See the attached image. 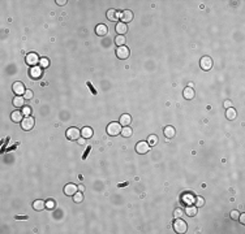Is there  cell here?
I'll return each instance as SVG.
<instances>
[{"label":"cell","mask_w":245,"mask_h":234,"mask_svg":"<svg viewBox=\"0 0 245 234\" xmlns=\"http://www.w3.org/2000/svg\"><path fill=\"white\" fill-rule=\"evenodd\" d=\"M121 125L120 122H111V124H108L107 126V134L108 135H119V134H121Z\"/></svg>","instance_id":"1"},{"label":"cell","mask_w":245,"mask_h":234,"mask_svg":"<svg viewBox=\"0 0 245 234\" xmlns=\"http://www.w3.org/2000/svg\"><path fill=\"white\" fill-rule=\"evenodd\" d=\"M34 124H35V120H34V117H31V116H25L24 120L21 121V127L24 129L25 131H29V130H31V129L34 127Z\"/></svg>","instance_id":"2"},{"label":"cell","mask_w":245,"mask_h":234,"mask_svg":"<svg viewBox=\"0 0 245 234\" xmlns=\"http://www.w3.org/2000/svg\"><path fill=\"white\" fill-rule=\"evenodd\" d=\"M173 229H175V232H176V233L183 234V233H185L186 230H188V225H186V222L184 220L177 219L176 221L173 222Z\"/></svg>","instance_id":"3"},{"label":"cell","mask_w":245,"mask_h":234,"mask_svg":"<svg viewBox=\"0 0 245 234\" xmlns=\"http://www.w3.org/2000/svg\"><path fill=\"white\" fill-rule=\"evenodd\" d=\"M25 61H26V64L29 67H37L38 64H39V61H40V58H39V56L37 55V54H34V52H30V54H27L26 55V58H25Z\"/></svg>","instance_id":"4"},{"label":"cell","mask_w":245,"mask_h":234,"mask_svg":"<svg viewBox=\"0 0 245 234\" xmlns=\"http://www.w3.org/2000/svg\"><path fill=\"white\" fill-rule=\"evenodd\" d=\"M65 135L69 140H77L81 137V131L78 127H69L65 133Z\"/></svg>","instance_id":"5"},{"label":"cell","mask_w":245,"mask_h":234,"mask_svg":"<svg viewBox=\"0 0 245 234\" xmlns=\"http://www.w3.org/2000/svg\"><path fill=\"white\" fill-rule=\"evenodd\" d=\"M116 56H118L120 60H125V58L129 57V48H128L127 46L118 47V50H116Z\"/></svg>","instance_id":"6"},{"label":"cell","mask_w":245,"mask_h":234,"mask_svg":"<svg viewBox=\"0 0 245 234\" xmlns=\"http://www.w3.org/2000/svg\"><path fill=\"white\" fill-rule=\"evenodd\" d=\"M200 65H201L202 70H205V72L210 70V69L213 68V60H211V57L203 56V57L201 58V61H200Z\"/></svg>","instance_id":"7"},{"label":"cell","mask_w":245,"mask_h":234,"mask_svg":"<svg viewBox=\"0 0 245 234\" xmlns=\"http://www.w3.org/2000/svg\"><path fill=\"white\" fill-rule=\"evenodd\" d=\"M149 150H150V146H149L147 142H143V140H141V142H138L136 144V151H137V154H139V155L147 154Z\"/></svg>","instance_id":"8"},{"label":"cell","mask_w":245,"mask_h":234,"mask_svg":"<svg viewBox=\"0 0 245 234\" xmlns=\"http://www.w3.org/2000/svg\"><path fill=\"white\" fill-rule=\"evenodd\" d=\"M12 90H13V92L16 94V95H19V96H22L25 94V91H26V89H25V86H24L22 82H15L13 86H12Z\"/></svg>","instance_id":"9"},{"label":"cell","mask_w":245,"mask_h":234,"mask_svg":"<svg viewBox=\"0 0 245 234\" xmlns=\"http://www.w3.org/2000/svg\"><path fill=\"white\" fill-rule=\"evenodd\" d=\"M120 20H121V22L122 23H128V22H131L132 20H133V13L131 10H122V12H120Z\"/></svg>","instance_id":"10"},{"label":"cell","mask_w":245,"mask_h":234,"mask_svg":"<svg viewBox=\"0 0 245 234\" xmlns=\"http://www.w3.org/2000/svg\"><path fill=\"white\" fill-rule=\"evenodd\" d=\"M77 191H78V186H76L73 184H68L65 187H64V194L68 195V196H73Z\"/></svg>","instance_id":"11"},{"label":"cell","mask_w":245,"mask_h":234,"mask_svg":"<svg viewBox=\"0 0 245 234\" xmlns=\"http://www.w3.org/2000/svg\"><path fill=\"white\" fill-rule=\"evenodd\" d=\"M10 119H12L13 122H16V124H21V121L24 120V113H22V111H15V112H12V115H10Z\"/></svg>","instance_id":"12"},{"label":"cell","mask_w":245,"mask_h":234,"mask_svg":"<svg viewBox=\"0 0 245 234\" xmlns=\"http://www.w3.org/2000/svg\"><path fill=\"white\" fill-rule=\"evenodd\" d=\"M29 73H30V77L31 78L39 79L40 77H42V68H40V67H33Z\"/></svg>","instance_id":"13"},{"label":"cell","mask_w":245,"mask_h":234,"mask_svg":"<svg viewBox=\"0 0 245 234\" xmlns=\"http://www.w3.org/2000/svg\"><path fill=\"white\" fill-rule=\"evenodd\" d=\"M107 33H108V29L104 23H99V25H97V27H95V34L97 35H99V37H104V35H107Z\"/></svg>","instance_id":"14"},{"label":"cell","mask_w":245,"mask_h":234,"mask_svg":"<svg viewBox=\"0 0 245 234\" xmlns=\"http://www.w3.org/2000/svg\"><path fill=\"white\" fill-rule=\"evenodd\" d=\"M106 16L110 21H118V18H120V12L115 10V9H108Z\"/></svg>","instance_id":"15"},{"label":"cell","mask_w":245,"mask_h":234,"mask_svg":"<svg viewBox=\"0 0 245 234\" xmlns=\"http://www.w3.org/2000/svg\"><path fill=\"white\" fill-rule=\"evenodd\" d=\"M13 105L15 107H17V108H24L25 107V98L24 96H19V95H16L15 98H13Z\"/></svg>","instance_id":"16"},{"label":"cell","mask_w":245,"mask_h":234,"mask_svg":"<svg viewBox=\"0 0 245 234\" xmlns=\"http://www.w3.org/2000/svg\"><path fill=\"white\" fill-rule=\"evenodd\" d=\"M163 134H164V137L167 139H171L175 137V134H176V130H175L173 126H166L164 130H163Z\"/></svg>","instance_id":"17"},{"label":"cell","mask_w":245,"mask_h":234,"mask_svg":"<svg viewBox=\"0 0 245 234\" xmlns=\"http://www.w3.org/2000/svg\"><path fill=\"white\" fill-rule=\"evenodd\" d=\"M119 122H120L121 126H129L131 122H132V117H131L129 115L124 113V115L120 116V121H119Z\"/></svg>","instance_id":"18"},{"label":"cell","mask_w":245,"mask_h":234,"mask_svg":"<svg viewBox=\"0 0 245 234\" xmlns=\"http://www.w3.org/2000/svg\"><path fill=\"white\" fill-rule=\"evenodd\" d=\"M115 30H116V33H118L119 35H124V34L128 31V26H127V23L119 22V23H116Z\"/></svg>","instance_id":"19"},{"label":"cell","mask_w":245,"mask_h":234,"mask_svg":"<svg viewBox=\"0 0 245 234\" xmlns=\"http://www.w3.org/2000/svg\"><path fill=\"white\" fill-rule=\"evenodd\" d=\"M81 137L85 138V139H89L93 137V129L89 127V126H85L81 129Z\"/></svg>","instance_id":"20"},{"label":"cell","mask_w":245,"mask_h":234,"mask_svg":"<svg viewBox=\"0 0 245 234\" xmlns=\"http://www.w3.org/2000/svg\"><path fill=\"white\" fill-rule=\"evenodd\" d=\"M183 95H184L185 99H188V100L193 99V96H194V90H193V87H185L184 91H183Z\"/></svg>","instance_id":"21"},{"label":"cell","mask_w":245,"mask_h":234,"mask_svg":"<svg viewBox=\"0 0 245 234\" xmlns=\"http://www.w3.org/2000/svg\"><path fill=\"white\" fill-rule=\"evenodd\" d=\"M185 215H188L189 217H193V216L197 215V207L193 206V204H190V206H188L185 208Z\"/></svg>","instance_id":"22"},{"label":"cell","mask_w":245,"mask_h":234,"mask_svg":"<svg viewBox=\"0 0 245 234\" xmlns=\"http://www.w3.org/2000/svg\"><path fill=\"white\" fill-rule=\"evenodd\" d=\"M132 134H133L132 127H129V126H122V129H121V135H122V138H131Z\"/></svg>","instance_id":"23"},{"label":"cell","mask_w":245,"mask_h":234,"mask_svg":"<svg viewBox=\"0 0 245 234\" xmlns=\"http://www.w3.org/2000/svg\"><path fill=\"white\" fill-rule=\"evenodd\" d=\"M194 200H196V198L192 195V194H185V195H183V202L186 204V206L194 204Z\"/></svg>","instance_id":"24"},{"label":"cell","mask_w":245,"mask_h":234,"mask_svg":"<svg viewBox=\"0 0 245 234\" xmlns=\"http://www.w3.org/2000/svg\"><path fill=\"white\" fill-rule=\"evenodd\" d=\"M44 207H46V203H44V200H40V199L34 200V203H33V208L35 211H42Z\"/></svg>","instance_id":"25"},{"label":"cell","mask_w":245,"mask_h":234,"mask_svg":"<svg viewBox=\"0 0 245 234\" xmlns=\"http://www.w3.org/2000/svg\"><path fill=\"white\" fill-rule=\"evenodd\" d=\"M236 116H237V112L233 108H227L226 109V117L228 120H235Z\"/></svg>","instance_id":"26"},{"label":"cell","mask_w":245,"mask_h":234,"mask_svg":"<svg viewBox=\"0 0 245 234\" xmlns=\"http://www.w3.org/2000/svg\"><path fill=\"white\" fill-rule=\"evenodd\" d=\"M125 42H127V39H125L124 35H116V38H115V43L118 44V47L124 46V44H125Z\"/></svg>","instance_id":"27"},{"label":"cell","mask_w":245,"mask_h":234,"mask_svg":"<svg viewBox=\"0 0 245 234\" xmlns=\"http://www.w3.org/2000/svg\"><path fill=\"white\" fill-rule=\"evenodd\" d=\"M73 200H74L76 203H82V200H84L82 192H81V191H77V192H76V194L73 195Z\"/></svg>","instance_id":"28"},{"label":"cell","mask_w":245,"mask_h":234,"mask_svg":"<svg viewBox=\"0 0 245 234\" xmlns=\"http://www.w3.org/2000/svg\"><path fill=\"white\" fill-rule=\"evenodd\" d=\"M147 143H149V146H155L156 143H158V137L156 135H150L149 137V139H147Z\"/></svg>","instance_id":"29"},{"label":"cell","mask_w":245,"mask_h":234,"mask_svg":"<svg viewBox=\"0 0 245 234\" xmlns=\"http://www.w3.org/2000/svg\"><path fill=\"white\" fill-rule=\"evenodd\" d=\"M203 204H205V199H203L202 196H197L196 200H194V206L196 207H202Z\"/></svg>","instance_id":"30"},{"label":"cell","mask_w":245,"mask_h":234,"mask_svg":"<svg viewBox=\"0 0 245 234\" xmlns=\"http://www.w3.org/2000/svg\"><path fill=\"white\" fill-rule=\"evenodd\" d=\"M50 65V61H48V58H46V57H43V58H40V61H39V67L40 68H47Z\"/></svg>","instance_id":"31"},{"label":"cell","mask_w":245,"mask_h":234,"mask_svg":"<svg viewBox=\"0 0 245 234\" xmlns=\"http://www.w3.org/2000/svg\"><path fill=\"white\" fill-rule=\"evenodd\" d=\"M183 215H184V211L180 209V208H177V209H175V212H173V217H175V219H180Z\"/></svg>","instance_id":"32"},{"label":"cell","mask_w":245,"mask_h":234,"mask_svg":"<svg viewBox=\"0 0 245 234\" xmlns=\"http://www.w3.org/2000/svg\"><path fill=\"white\" fill-rule=\"evenodd\" d=\"M239 216H240V213H239V211H236V209L231 211V213H230V217H231L232 220H239Z\"/></svg>","instance_id":"33"},{"label":"cell","mask_w":245,"mask_h":234,"mask_svg":"<svg viewBox=\"0 0 245 234\" xmlns=\"http://www.w3.org/2000/svg\"><path fill=\"white\" fill-rule=\"evenodd\" d=\"M46 207H47L48 209L55 208V202L52 200V199H50V200H47V202H46Z\"/></svg>","instance_id":"34"},{"label":"cell","mask_w":245,"mask_h":234,"mask_svg":"<svg viewBox=\"0 0 245 234\" xmlns=\"http://www.w3.org/2000/svg\"><path fill=\"white\" fill-rule=\"evenodd\" d=\"M22 113H24L25 116H30L31 115V108L30 107H24L22 108Z\"/></svg>","instance_id":"35"},{"label":"cell","mask_w":245,"mask_h":234,"mask_svg":"<svg viewBox=\"0 0 245 234\" xmlns=\"http://www.w3.org/2000/svg\"><path fill=\"white\" fill-rule=\"evenodd\" d=\"M24 98L25 99H31L33 98V91L31 90H26L25 94H24Z\"/></svg>","instance_id":"36"},{"label":"cell","mask_w":245,"mask_h":234,"mask_svg":"<svg viewBox=\"0 0 245 234\" xmlns=\"http://www.w3.org/2000/svg\"><path fill=\"white\" fill-rule=\"evenodd\" d=\"M223 105H224L226 109H227V108H232V102H231V100H226V102L223 103Z\"/></svg>","instance_id":"37"},{"label":"cell","mask_w":245,"mask_h":234,"mask_svg":"<svg viewBox=\"0 0 245 234\" xmlns=\"http://www.w3.org/2000/svg\"><path fill=\"white\" fill-rule=\"evenodd\" d=\"M77 143H78L80 146H84V144L86 143V139H85V138H78V139H77Z\"/></svg>","instance_id":"38"},{"label":"cell","mask_w":245,"mask_h":234,"mask_svg":"<svg viewBox=\"0 0 245 234\" xmlns=\"http://www.w3.org/2000/svg\"><path fill=\"white\" fill-rule=\"evenodd\" d=\"M239 220H240L241 224H245V213H241L240 216H239Z\"/></svg>","instance_id":"39"},{"label":"cell","mask_w":245,"mask_h":234,"mask_svg":"<svg viewBox=\"0 0 245 234\" xmlns=\"http://www.w3.org/2000/svg\"><path fill=\"white\" fill-rule=\"evenodd\" d=\"M57 5H65L67 4V0H56Z\"/></svg>","instance_id":"40"},{"label":"cell","mask_w":245,"mask_h":234,"mask_svg":"<svg viewBox=\"0 0 245 234\" xmlns=\"http://www.w3.org/2000/svg\"><path fill=\"white\" fill-rule=\"evenodd\" d=\"M16 219L17 220H26L27 217H26V216H16Z\"/></svg>","instance_id":"41"},{"label":"cell","mask_w":245,"mask_h":234,"mask_svg":"<svg viewBox=\"0 0 245 234\" xmlns=\"http://www.w3.org/2000/svg\"><path fill=\"white\" fill-rule=\"evenodd\" d=\"M78 190H80V191H81V192H82V191H84V190H85V187H84V186H82V185H80V186H78Z\"/></svg>","instance_id":"42"}]
</instances>
